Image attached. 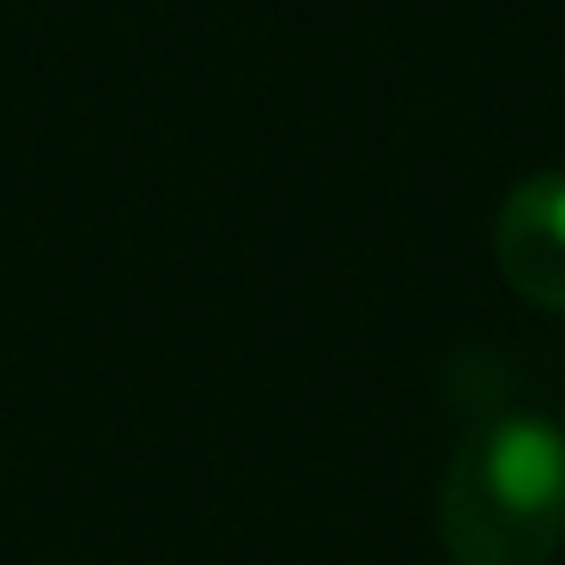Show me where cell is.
I'll list each match as a JSON object with an SVG mask.
<instances>
[{
    "label": "cell",
    "mask_w": 565,
    "mask_h": 565,
    "mask_svg": "<svg viewBox=\"0 0 565 565\" xmlns=\"http://www.w3.org/2000/svg\"><path fill=\"white\" fill-rule=\"evenodd\" d=\"M450 565H547L565 541V431L541 414L480 419L438 492Z\"/></svg>",
    "instance_id": "cell-1"
},
{
    "label": "cell",
    "mask_w": 565,
    "mask_h": 565,
    "mask_svg": "<svg viewBox=\"0 0 565 565\" xmlns=\"http://www.w3.org/2000/svg\"><path fill=\"white\" fill-rule=\"evenodd\" d=\"M492 256L516 298L535 310H565V171H541L504 195Z\"/></svg>",
    "instance_id": "cell-2"
}]
</instances>
